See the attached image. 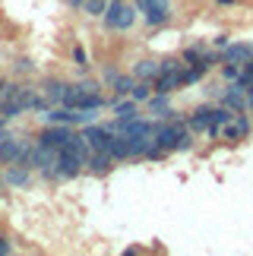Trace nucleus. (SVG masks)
<instances>
[{"instance_id": "nucleus-15", "label": "nucleus", "mask_w": 253, "mask_h": 256, "mask_svg": "<svg viewBox=\"0 0 253 256\" xmlns=\"http://www.w3.org/2000/svg\"><path fill=\"white\" fill-rule=\"evenodd\" d=\"M146 104H149V111H152L155 117H162V120H164V117H174V111H171V102H168V95H164V92H152Z\"/></svg>"}, {"instance_id": "nucleus-28", "label": "nucleus", "mask_w": 253, "mask_h": 256, "mask_svg": "<svg viewBox=\"0 0 253 256\" xmlns=\"http://www.w3.org/2000/svg\"><path fill=\"white\" fill-rule=\"evenodd\" d=\"M218 4H222V6H231V4H234V0H218Z\"/></svg>"}, {"instance_id": "nucleus-13", "label": "nucleus", "mask_w": 253, "mask_h": 256, "mask_svg": "<svg viewBox=\"0 0 253 256\" xmlns=\"http://www.w3.org/2000/svg\"><path fill=\"white\" fill-rule=\"evenodd\" d=\"M4 184L6 186H28L32 184V168H26V164H6Z\"/></svg>"}, {"instance_id": "nucleus-11", "label": "nucleus", "mask_w": 253, "mask_h": 256, "mask_svg": "<svg viewBox=\"0 0 253 256\" xmlns=\"http://www.w3.org/2000/svg\"><path fill=\"white\" fill-rule=\"evenodd\" d=\"M114 164H118V162H114V155H111V152H104V149H92L86 171H92V174L104 177V174H111V171H114Z\"/></svg>"}, {"instance_id": "nucleus-21", "label": "nucleus", "mask_w": 253, "mask_h": 256, "mask_svg": "<svg viewBox=\"0 0 253 256\" xmlns=\"http://www.w3.org/2000/svg\"><path fill=\"white\" fill-rule=\"evenodd\" d=\"M149 95H152V82H142V80H136V86H133L130 98H136V102H149Z\"/></svg>"}, {"instance_id": "nucleus-3", "label": "nucleus", "mask_w": 253, "mask_h": 256, "mask_svg": "<svg viewBox=\"0 0 253 256\" xmlns=\"http://www.w3.org/2000/svg\"><path fill=\"white\" fill-rule=\"evenodd\" d=\"M231 117H234V111L225 108V104H218V108H196V111L187 117V126L196 130V133H206L209 140H218L222 124H228Z\"/></svg>"}, {"instance_id": "nucleus-30", "label": "nucleus", "mask_w": 253, "mask_h": 256, "mask_svg": "<svg viewBox=\"0 0 253 256\" xmlns=\"http://www.w3.org/2000/svg\"><path fill=\"white\" fill-rule=\"evenodd\" d=\"M247 104H250V108H253V98H250V102H247Z\"/></svg>"}, {"instance_id": "nucleus-23", "label": "nucleus", "mask_w": 253, "mask_h": 256, "mask_svg": "<svg viewBox=\"0 0 253 256\" xmlns=\"http://www.w3.org/2000/svg\"><path fill=\"white\" fill-rule=\"evenodd\" d=\"M32 70H35V64L28 60V57H19V60H16V73H19V76H28Z\"/></svg>"}, {"instance_id": "nucleus-10", "label": "nucleus", "mask_w": 253, "mask_h": 256, "mask_svg": "<svg viewBox=\"0 0 253 256\" xmlns=\"http://www.w3.org/2000/svg\"><path fill=\"white\" fill-rule=\"evenodd\" d=\"M250 57H253V44H250V42H234V44H225V51L218 54V60L244 66V64L250 60Z\"/></svg>"}, {"instance_id": "nucleus-1", "label": "nucleus", "mask_w": 253, "mask_h": 256, "mask_svg": "<svg viewBox=\"0 0 253 256\" xmlns=\"http://www.w3.org/2000/svg\"><path fill=\"white\" fill-rule=\"evenodd\" d=\"M89 155H92L89 140H86L82 133H73L70 142L57 149V162L54 164H57V171H60L64 180H73V177H80L82 168L89 164Z\"/></svg>"}, {"instance_id": "nucleus-5", "label": "nucleus", "mask_w": 253, "mask_h": 256, "mask_svg": "<svg viewBox=\"0 0 253 256\" xmlns=\"http://www.w3.org/2000/svg\"><path fill=\"white\" fill-rule=\"evenodd\" d=\"M184 70H187V60H174V57H168V60H162L158 64V76L152 80V92H164V95H171L174 88H180L184 86Z\"/></svg>"}, {"instance_id": "nucleus-25", "label": "nucleus", "mask_w": 253, "mask_h": 256, "mask_svg": "<svg viewBox=\"0 0 253 256\" xmlns=\"http://www.w3.org/2000/svg\"><path fill=\"white\" fill-rule=\"evenodd\" d=\"M82 4H86V0H66V6H70V10H82Z\"/></svg>"}, {"instance_id": "nucleus-4", "label": "nucleus", "mask_w": 253, "mask_h": 256, "mask_svg": "<svg viewBox=\"0 0 253 256\" xmlns=\"http://www.w3.org/2000/svg\"><path fill=\"white\" fill-rule=\"evenodd\" d=\"M66 108H76V111H86V108H95V111H102V108L111 104V98L102 95V86L95 80H82V82H73L70 92H66Z\"/></svg>"}, {"instance_id": "nucleus-9", "label": "nucleus", "mask_w": 253, "mask_h": 256, "mask_svg": "<svg viewBox=\"0 0 253 256\" xmlns=\"http://www.w3.org/2000/svg\"><path fill=\"white\" fill-rule=\"evenodd\" d=\"M70 136L73 130L66 124H48L42 133H38V142H44V146H51V149H60V146L70 142Z\"/></svg>"}, {"instance_id": "nucleus-16", "label": "nucleus", "mask_w": 253, "mask_h": 256, "mask_svg": "<svg viewBox=\"0 0 253 256\" xmlns=\"http://www.w3.org/2000/svg\"><path fill=\"white\" fill-rule=\"evenodd\" d=\"M133 76H136V80H142V82H152L155 76H158V60H140V64H133Z\"/></svg>"}, {"instance_id": "nucleus-20", "label": "nucleus", "mask_w": 253, "mask_h": 256, "mask_svg": "<svg viewBox=\"0 0 253 256\" xmlns=\"http://www.w3.org/2000/svg\"><path fill=\"white\" fill-rule=\"evenodd\" d=\"M133 86H136V76L130 73V76H118V82H114L111 88H114V92H118V95L124 98V95H130V92H133Z\"/></svg>"}, {"instance_id": "nucleus-19", "label": "nucleus", "mask_w": 253, "mask_h": 256, "mask_svg": "<svg viewBox=\"0 0 253 256\" xmlns=\"http://www.w3.org/2000/svg\"><path fill=\"white\" fill-rule=\"evenodd\" d=\"M104 10H108V0H86V4H82V13L95 16V19L104 16Z\"/></svg>"}, {"instance_id": "nucleus-29", "label": "nucleus", "mask_w": 253, "mask_h": 256, "mask_svg": "<svg viewBox=\"0 0 253 256\" xmlns=\"http://www.w3.org/2000/svg\"><path fill=\"white\" fill-rule=\"evenodd\" d=\"M0 190H4V174H0Z\"/></svg>"}, {"instance_id": "nucleus-2", "label": "nucleus", "mask_w": 253, "mask_h": 256, "mask_svg": "<svg viewBox=\"0 0 253 256\" xmlns=\"http://www.w3.org/2000/svg\"><path fill=\"white\" fill-rule=\"evenodd\" d=\"M152 142H158L164 152H187V149H193L190 126L184 124V120H178V117H164V120H155Z\"/></svg>"}, {"instance_id": "nucleus-14", "label": "nucleus", "mask_w": 253, "mask_h": 256, "mask_svg": "<svg viewBox=\"0 0 253 256\" xmlns=\"http://www.w3.org/2000/svg\"><path fill=\"white\" fill-rule=\"evenodd\" d=\"M222 104L231 108L234 114L244 111V108H247V92H244L240 86H231V88H225V95H222Z\"/></svg>"}, {"instance_id": "nucleus-12", "label": "nucleus", "mask_w": 253, "mask_h": 256, "mask_svg": "<svg viewBox=\"0 0 253 256\" xmlns=\"http://www.w3.org/2000/svg\"><path fill=\"white\" fill-rule=\"evenodd\" d=\"M66 92H70V82H64V80H44V86H42V95L48 98V108H51V104H64Z\"/></svg>"}, {"instance_id": "nucleus-18", "label": "nucleus", "mask_w": 253, "mask_h": 256, "mask_svg": "<svg viewBox=\"0 0 253 256\" xmlns=\"http://www.w3.org/2000/svg\"><path fill=\"white\" fill-rule=\"evenodd\" d=\"M142 19L149 22L152 28H162L171 22V10H155V13H142Z\"/></svg>"}, {"instance_id": "nucleus-7", "label": "nucleus", "mask_w": 253, "mask_h": 256, "mask_svg": "<svg viewBox=\"0 0 253 256\" xmlns=\"http://www.w3.org/2000/svg\"><path fill=\"white\" fill-rule=\"evenodd\" d=\"M26 149H28L26 140H16V136L6 133L4 140H0V164H22Z\"/></svg>"}, {"instance_id": "nucleus-24", "label": "nucleus", "mask_w": 253, "mask_h": 256, "mask_svg": "<svg viewBox=\"0 0 253 256\" xmlns=\"http://www.w3.org/2000/svg\"><path fill=\"white\" fill-rule=\"evenodd\" d=\"M118 76H120V73L114 70V66H104V70H102V82H104V86H114V82H118Z\"/></svg>"}, {"instance_id": "nucleus-6", "label": "nucleus", "mask_w": 253, "mask_h": 256, "mask_svg": "<svg viewBox=\"0 0 253 256\" xmlns=\"http://www.w3.org/2000/svg\"><path fill=\"white\" fill-rule=\"evenodd\" d=\"M136 10L133 4H126V0H108V10H104V28L108 32H130L133 22H136Z\"/></svg>"}, {"instance_id": "nucleus-8", "label": "nucleus", "mask_w": 253, "mask_h": 256, "mask_svg": "<svg viewBox=\"0 0 253 256\" xmlns=\"http://www.w3.org/2000/svg\"><path fill=\"white\" fill-rule=\"evenodd\" d=\"M247 136H250V120L244 117V111H238L228 124H222V130H218V140H225V142H240V140H247Z\"/></svg>"}, {"instance_id": "nucleus-26", "label": "nucleus", "mask_w": 253, "mask_h": 256, "mask_svg": "<svg viewBox=\"0 0 253 256\" xmlns=\"http://www.w3.org/2000/svg\"><path fill=\"white\" fill-rule=\"evenodd\" d=\"M6 124H10L6 117H0V140H4V136H6Z\"/></svg>"}, {"instance_id": "nucleus-22", "label": "nucleus", "mask_w": 253, "mask_h": 256, "mask_svg": "<svg viewBox=\"0 0 253 256\" xmlns=\"http://www.w3.org/2000/svg\"><path fill=\"white\" fill-rule=\"evenodd\" d=\"M73 64L76 66H80V70L86 73V70H89V51H86V48L82 44H73Z\"/></svg>"}, {"instance_id": "nucleus-17", "label": "nucleus", "mask_w": 253, "mask_h": 256, "mask_svg": "<svg viewBox=\"0 0 253 256\" xmlns=\"http://www.w3.org/2000/svg\"><path fill=\"white\" fill-rule=\"evenodd\" d=\"M140 13H155V10H171V0H133Z\"/></svg>"}, {"instance_id": "nucleus-27", "label": "nucleus", "mask_w": 253, "mask_h": 256, "mask_svg": "<svg viewBox=\"0 0 253 256\" xmlns=\"http://www.w3.org/2000/svg\"><path fill=\"white\" fill-rule=\"evenodd\" d=\"M4 95H6V80H0V102H4Z\"/></svg>"}]
</instances>
